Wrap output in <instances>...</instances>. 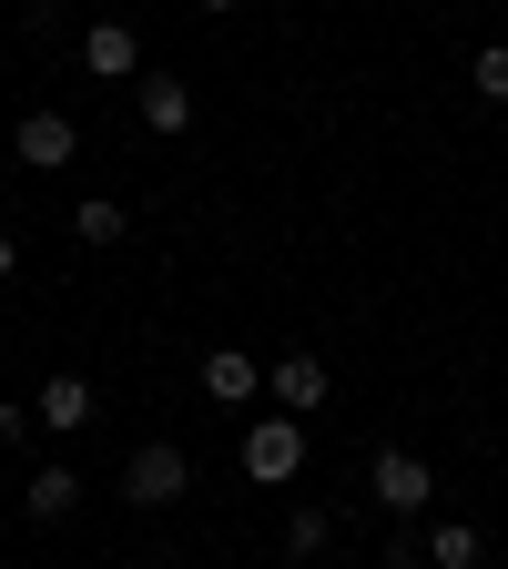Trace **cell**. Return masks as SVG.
Masks as SVG:
<instances>
[{"mask_svg":"<svg viewBox=\"0 0 508 569\" xmlns=\"http://www.w3.org/2000/svg\"><path fill=\"white\" fill-rule=\"evenodd\" d=\"M21 509H31L41 529H61L71 509H82V468H71V458H51V468H31V488H21Z\"/></svg>","mask_w":508,"mask_h":569,"instance_id":"cell-9","label":"cell"},{"mask_svg":"<svg viewBox=\"0 0 508 569\" xmlns=\"http://www.w3.org/2000/svg\"><path fill=\"white\" fill-rule=\"evenodd\" d=\"M31 427H41V417H31V407L11 397V407H0V448H21V438H31Z\"/></svg>","mask_w":508,"mask_h":569,"instance_id":"cell-15","label":"cell"},{"mask_svg":"<svg viewBox=\"0 0 508 569\" xmlns=\"http://www.w3.org/2000/svg\"><path fill=\"white\" fill-rule=\"evenodd\" d=\"M478 559H488V539L468 519H438V529H427V569H478Z\"/></svg>","mask_w":508,"mask_h":569,"instance_id":"cell-12","label":"cell"},{"mask_svg":"<svg viewBox=\"0 0 508 569\" xmlns=\"http://www.w3.org/2000/svg\"><path fill=\"white\" fill-rule=\"evenodd\" d=\"M31 417L51 427V438H82V427L102 417V397H92V377H71V367H61V377H41V397H31Z\"/></svg>","mask_w":508,"mask_h":569,"instance_id":"cell-7","label":"cell"},{"mask_svg":"<svg viewBox=\"0 0 508 569\" xmlns=\"http://www.w3.org/2000/svg\"><path fill=\"white\" fill-rule=\"evenodd\" d=\"M203 397H213V407H245V397H265V367H255L245 346H213V356H203Z\"/></svg>","mask_w":508,"mask_h":569,"instance_id":"cell-10","label":"cell"},{"mask_svg":"<svg viewBox=\"0 0 508 569\" xmlns=\"http://www.w3.org/2000/svg\"><path fill=\"white\" fill-rule=\"evenodd\" d=\"M11 264H21V234H0V274H11Z\"/></svg>","mask_w":508,"mask_h":569,"instance_id":"cell-16","label":"cell"},{"mask_svg":"<svg viewBox=\"0 0 508 569\" xmlns=\"http://www.w3.org/2000/svg\"><path fill=\"white\" fill-rule=\"evenodd\" d=\"M82 71H92V82H142V41H132V21H92V31H82Z\"/></svg>","mask_w":508,"mask_h":569,"instance_id":"cell-8","label":"cell"},{"mask_svg":"<svg viewBox=\"0 0 508 569\" xmlns=\"http://www.w3.org/2000/svg\"><path fill=\"white\" fill-rule=\"evenodd\" d=\"M122 224H132V213L112 193H82V203H71V234H82V244H122Z\"/></svg>","mask_w":508,"mask_h":569,"instance_id":"cell-13","label":"cell"},{"mask_svg":"<svg viewBox=\"0 0 508 569\" xmlns=\"http://www.w3.org/2000/svg\"><path fill=\"white\" fill-rule=\"evenodd\" d=\"M245 478H255V488L306 478V417H255V427H245Z\"/></svg>","mask_w":508,"mask_h":569,"instance_id":"cell-3","label":"cell"},{"mask_svg":"<svg viewBox=\"0 0 508 569\" xmlns=\"http://www.w3.org/2000/svg\"><path fill=\"white\" fill-rule=\"evenodd\" d=\"M367 498H377L387 519L417 529V519H427V498H438V468H427L417 448H377V458H367Z\"/></svg>","mask_w":508,"mask_h":569,"instance_id":"cell-1","label":"cell"},{"mask_svg":"<svg viewBox=\"0 0 508 569\" xmlns=\"http://www.w3.org/2000/svg\"><path fill=\"white\" fill-rule=\"evenodd\" d=\"M132 112H142V132H193V82H183V71H142V82H132Z\"/></svg>","mask_w":508,"mask_h":569,"instance_id":"cell-6","label":"cell"},{"mask_svg":"<svg viewBox=\"0 0 508 569\" xmlns=\"http://www.w3.org/2000/svg\"><path fill=\"white\" fill-rule=\"evenodd\" d=\"M0 569H11V549H0Z\"/></svg>","mask_w":508,"mask_h":569,"instance_id":"cell-18","label":"cell"},{"mask_svg":"<svg viewBox=\"0 0 508 569\" xmlns=\"http://www.w3.org/2000/svg\"><path fill=\"white\" fill-rule=\"evenodd\" d=\"M11 153H21V173H61L71 153H82V122L41 102V112H21V122H11Z\"/></svg>","mask_w":508,"mask_h":569,"instance_id":"cell-4","label":"cell"},{"mask_svg":"<svg viewBox=\"0 0 508 569\" xmlns=\"http://www.w3.org/2000/svg\"><path fill=\"white\" fill-rule=\"evenodd\" d=\"M468 92H478V102H508V41H488V51L468 61Z\"/></svg>","mask_w":508,"mask_h":569,"instance_id":"cell-14","label":"cell"},{"mask_svg":"<svg viewBox=\"0 0 508 569\" xmlns=\"http://www.w3.org/2000/svg\"><path fill=\"white\" fill-rule=\"evenodd\" d=\"M326 549H336V509H316V498L285 509V559H326Z\"/></svg>","mask_w":508,"mask_h":569,"instance_id":"cell-11","label":"cell"},{"mask_svg":"<svg viewBox=\"0 0 508 569\" xmlns=\"http://www.w3.org/2000/svg\"><path fill=\"white\" fill-rule=\"evenodd\" d=\"M265 397H275V417H306V407L336 397V377H326L316 346H296V356H275V367H265Z\"/></svg>","mask_w":508,"mask_h":569,"instance_id":"cell-5","label":"cell"},{"mask_svg":"<svg viewBox=\"0 0 508 569\" xmlns=\"http://www.w3.org/2000/svg\"><path fill=\"white\" fill-rule=\"evenodd\" d=\"M193 11H213V21H225V11H245V0H193Z\"/></svg>","mask_w":508,"mask_h":569,"instance_id":"cell-17","label":"cell"},{"mask_svg":"<svg viewBox=\"0 0 508 569\" xmlns=\"http://www.w3.org/2000/svg\"><path fill=\"white\" fill-rule=\"evenodd\" d=\"M183 488H193V458H183L173 438H142V448L122 458V498H132V509H173Z\"/></svg>","mask_w":508,"mask_h":569,"instance_id":"cell-2","label":"cell"}]
</instances>
